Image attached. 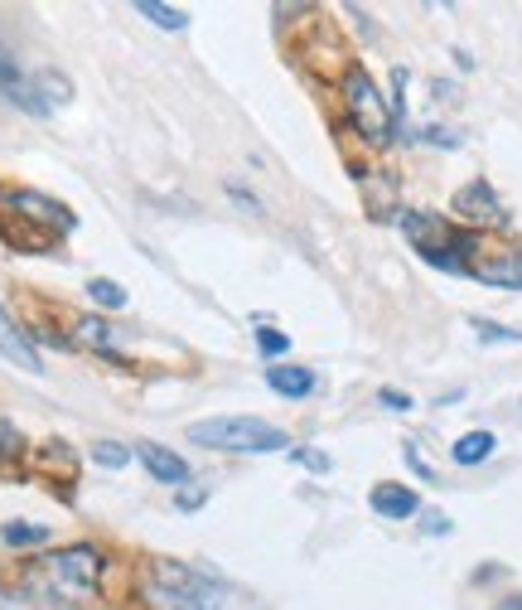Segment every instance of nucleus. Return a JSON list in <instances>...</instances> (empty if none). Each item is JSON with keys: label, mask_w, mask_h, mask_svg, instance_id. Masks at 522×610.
Listing matches in <instances>:
<instances>
[{"label": "nucleus", "mask_w": 522, "mask_h": 610, "mask_svg": "<svg viewBox=\"0 0 522 610\" xmlns=\"http://www.w3.org/2000/svg\"><path fill=\"white\" fill-rule=\"evenodd\" d=\"M73 335H78V344H88V349H98L106 364H122V354H116V329L106 325V321H98V315H83Z\"/></svg>", "instance_id": "obj_13"}, {"label": "nucleus", "mask_w": 522, "mask_h": 610, "mask_svg": "<svg viewBox=\"0 0 522 610\" xmlns=\"http://www.w3.org/2000/svg\"><path fill=\"white\" fill-rule=\"evenodd\" d=\"M454 218L464 223L470 233H479V228H503L508 223V209H503V199L493 194V184L489 180H470L464 190H454Z\"/></svg>", "instance_id": "obj_7"}, {"label": "nucleus", "mask_w": 522, "mask_h": 610, "mask_svg": "<svg viewBox=\"0 0 522 610\" xmlns=\"http://www.w3.org/2000/svg\"><path fill=\"white\" fill-rule=\"evenodd\" d=\"M151 606L155 610H257V601H247V591L227 587L223 577L190 562L151 567Z\"/></svg>", "instance_id": "obj_1"}, {"label": "nucleus", "mask_w": 522, "mask_h": 610, "mask_svg": "<svg viewBox=\"0 0 522 610\" xmlns=\"http://www.w3.org/2000/svg\"><path fill=\"white\" fill-rule=\"evenodd\" d=\"M0 359L24 368V374H44V364H39V349L24 335V325H16V315L0 305Z\"/></svg>", "instance_id": "obj_9"}, {"label": "nucleus", "mask_w": 522, "mask_h": 610, "mask_svg": "<svg viewBox=\"0 0 522 610\" xmlns=\"http://www.w3.org/2000/svg\"><path fill=\"white\" fill-rule=\"evenodd\" d=\"M464 276H474V282H484V286H493V291H522V247L474 243Z\"/></svg>", "instance_id": "obj_6"}, {"label": "nucleus", "mask_w": 522, "mask_h": 610, "mask_svg": "<svg viewBox=\"0 0 522 610\" xmlns=\"http://www.w3.org/2000/svg\"><path fill=\"white\" fill-rule=\"evenodd\" d=\"M141 466L151 470V480L160 485H190V460L184 456H174L170 446H160V441H141Z\"/></svg>", "instance_id": "obj_10"}, {"label": "nucleus", "mask_w": 522, "mask_h": 610, "mask_svg": "<svg viewBox=\"0 0 522 610\" xmlns=\"http://www.w3.org/2000/svg\"><path fill=\"white\" fill-rule=\"evenodd\" d=\"M136 16H145L151 24H160V30H184V24H190V16H184V10L160 6V0H141V6H136Z\"/></svg>", "instance_id": "obj_15"}, {"label": "nucleus", "mask_w": 522, "mask_h": 610, "mask_svg": "<svg viewBox=\"0 0 522 610\" xmlns=\"http://www.w3.org/2000/svg\"><path fill=\"white\" fill-rule=\"evenodd\" d=\"M0 538H6V548H39V542H49V528H39V523H6V528H0Z\"/></svg>", "instance_id": "obj_16"}, {"label": "nucleus", "mask_w": 522, "mask_h": 610, "mask_svg": "<svg viewBox=\"0 0 522 610\" xmlns=\"http://www.w3.org/2000/svg\"><path fill=\"white\" fill-rule=\"evenodd\" d=\"M344 112H348V126L358 131L368 145H387L397 131V116H392V102L378 92V83L364 73V69H348L344 73Z\"/></svg>", "instance_id": "obj_5"}, {"label": "nucleus", "mask_w": 522, "mask_h": 610, "mask_svg": "<svg viewBox=\"0 0 522 610\" xmlns=\"http://www.w3.org/2000/svg\"><path fill=\"white\" fill-rule=\"evenodd\" d=\"M98 577H102V552L92 542H78V548H63V552H49L24 572L30 591L49 596V601H88L98 591Z\"/></svg>", "instance_id": "obj_2"}, {"label": "nucleus", "mask_w": 522, "mask_h": 610, "mask_svg": "<svg viewBox=\"0 0 522 610\" xmlns=\"http://www.w3.org/2000/svg\"><path fill=\"white\" fill-rule=\"evenodd\" d=\"M378 403L387 407V413H411V407H417L401 388H382V393H378Z\"/></svg>", "instance_id": "obj_25"}, {"label": "nucleus", "mask_w": 522, "mask_h": 610, "mask_svg": "<svg viewBox=\"0 0 522 610\" xmlns=\"http://www.w3.org/2000/svg\"><path fill=\"white\" fill-rule=\"evenodd\" d=\"M34 88L44 92V108H59V102H69L73 98V83L63 73H39L34 78Z\"/></svg>", "instance_id": "obj_17"}, {"label": "nucleus", "mask_w": 522, "mask_h": 610, "mask_svg": "<svg viewBox=\"0 0 522 610\" xmlns=\"http://www.w3.org/2000/svg\"><path fill=\"white\" fill-rule=\"evenodd\" d=\"M431 88H436V98H440V102H450V98H454V88L446 83V78H436V83H431Z\"/></svg>", "instance_id": "obj_30"}, {"label": "nucleus", "mask_w": 522, "mask_h": 610, "mask_svg": "<svg viewBox=\"0 0 522 610\" xmlns=\"http://www.w3.org/2000/svg\"><path fill=\"white\" fill-rule=\"evenodd\" d=\"M401 456H407V466H411V470H417V475H421V480H431V485H436V470H431V466H426V456H421V450H417V441H407V446H401Z\"/></svg>", "instance_id": "obj_26"}, {"label": "nucleus", "mask_w": 522, "mask_h": 610, "mask_svg": "<svg viewBox=\"0 0 522 610\" xmlns=\"http://www.w3.org/2000/svg\"><path fill=\"white\" fill-rule=\"evenodd\" d=\"M20 450H24V441H20V431H16V427H10V421H6V417H0V466H6V460H16V456H20Z\"/></svg>", "instance_id": "obj_23"}, {"label": "nucleus", "mask_w": 522, "mask_h": 610, "mask_svg": "<svg viewBox=\"0 0 522 610\" xmlns=\"http://www.w3.org/2000/svg\"><path fill=\"white\" fill-rule=\"evenodd\" d=\"M493 450H499V436L479 427V431H464L460 441L450 446V456H454V466H484V460L493 456Z\"/></svg>", "instance_id": "obj_14"}, {"label": "nucleus", "mask_w": 522, "mask_h": 610, "mask_svg": "<svg viewBox=\"0 0 522 610\" xmlns=\"http://www.w3.org/2000/svg\"><path fill=\"white\" fill-rule=\"evenodd\" d=\"M397 223H401V233H407V243L417 247L431 267H440V272H464V267H470V252L479 243L474 233L450 228L446 218L426 214V209H401Z\"/></svg>", "instance_id": "obj_3"}, {"label": "nucleus", "mask_w": 522, "mask_h": 610, "mask_svg": "<svg viewBox=\"0 0 522 610\" xmlns=\"http://www.w3.org/2000/svg\"><path fill=\"white\" fill-rule=\"evenodd\" d=\"M266 383H272V393L296 397V403L315 393V374H310V368H300V364H272V368H266Z\"/></svg>", "instance_id": "obj_12"}, {"label": "nucleus", "mask_w": 522, "mask_h": 610, "mask_svg": "<svg viewBox=\"0 0 522 610\" xmlns=\"http://www.w3.org/2000/svg\"><path fill=\"white\" fill-rule=\"evenodd\" d=\"M257 349L266 354V359H276V354H286V349H290V339L280 335V329H266V325H257Z\"/></svg>", "instance_id": "obj_22"}, {"label": "nucleus", "mask_w": 522, "mask_h": 610, "mask_svg": "<svg viewBox=\"0 0 522 610\" xmlns=\"http://www.w3.org/2000/svg\"><path fill=\"white\" fill-rule=\"evenodd\" d=\"M24 83H30V78H24V73L16 69V63H10L6 54H0V88H6V98H10V92H20Z\"/></svg>", "instance_id": "obj_24"}, {"label": "nucleus", "mask_w": 522, "mask_h": 610, "mask_svg": "<svg viewBox=\"0 0 522 610\" xmlns=\"http://www.w3.org/2000/svg\"><path fill=\"white\" fill-rule=\"evenodd\" d=\"M204 499H208L204 489H190V495H184V489H180V499H174V504H180V509H190V514H194V509H204Z\"/></svg>", "instance_id": "obj_29"}, {"label": "nucleus", "mask_w": 522, "mask_h": 610, "mask_svg": "<svg viewBox=\"0 0 522 610\" xmlns=\"http://www.w3.org/2000/svg\"><path fill=\"white\" fill-rule=\"evenodd\" d=\"M92 460H98V466H106V470H122L126 460H131V450H126L122 441H98V446H92Z\"/></svg>", "instance_id": "obj_19"}, {"label": "nucleus", "mask_w": 522, "mask_h": 610, "mask_svg": "<svg viewBox=\"0 0 522 610\" xmlns=\"http://www.w3.org/2000/svg\"><path fill=\"white\" fill-rule=\"evenodd\" d=\"M190 441L208 450H237V456H276L290 446V436L262 417H208L190 427Z\"/></svg>", "instance_id": "obj_4"}, {"label": "nucleus", "mask_w": 522, "mask_h": 610, "mask_svg": "<svg viewBox=\"0 0 522 610\" xmlns=\"http://www.w3.org/2000/svg\"><path fill=\"white\" fill-rule=\"evenodd\" d=\"M421 528H426V533H436V538H440V533H450V519H446V514H436V509H431V514H426V519H421Z\"/></svg>", "instance_id": "obj_28"}, {"label": "nucleus", "mask_w": 522, "mask_h": 610, "mask_svg": "<svg viewBox=\"0 0 522 610\" xmlns=\"http://www.w3.org/2000/svg\"><path fill=\"white\" fill-rule=\"evenodd\" d=\"M290 456H296L305 470H329V456H325V450H310V446H305V450H290Z\"/></svg>", "instance_id": "obj_27"}, {"label": "nucleus", "mask_w": 522, "mask_h": 610, "mask_svg": "<svg viewBox=\"0 0 522 610\" xmlns=\"http://www.w3.org/2000/svg\"><path fill=\"white\" fill-rule=\"evenodd\" d=\"M417 136L426 145H440V151H460V145H464V136H454L450 126H426V131H417Z\"/></svg>", "instance_id": "obj_21"}, {"label": "nucleus", "mask_w": 522, "mask_h": 610, "mask_svg": "<svg viewBox=\"0 0 522 610\" xmlns=\"http://www.w3.org/2000/svg\"><path fill=\"white\" fill-rule=\"evenodd\" d=\"M6 204L10 214L24 218V223H39L44 233H69L73 228V214L63 204H53V199L34 194V190H6Z\"/></svg>", "instance_id": "obj_8"}, {"label": "nucleus", "mask_w": 522, "mask_h": 610, "mask_svg": "<svg viewBox=\"0 0 522 610\" xmlns=\"http://www.w3.org/2000/svg\"><path fill=\"white\" fill-rule=\"evenodd\" d=\"M474 325V335L484 339V344H518L522 339V329H503V325H493V321H470Z\"/></svg>", "instance_id": "obj_20"}, {"label": "nucleus", "mask_w": 522, "mask_h": 610, "mask_svg": "<svg viewBox=\"0 0 522 610\" xmlns=\"http://www.w3.org/2000/svg\"><path fill=\"white\" fill-rule=\"evenodd\" d=\"M88 296L102 305V311H122L126 305V291L116 286V282H106V276H98V282H88Z\"/></svg>", "instance_id": "obj_18"}, {"label": "nucleus", "mask_w": 522, "mask_h": 610, "mask_svg": "<svg viewBox=\"0 0 522 610\" xmlns=\"http://www.w3.org/2000/svg\"><path fill=\"white\" fill-rule=\"evenodd\" d=\"M493 610H522V596H508V601H499Z\"/></svg>", "instance_id": "obj_31"}, {"label": "nucleus", "mask_w": 522, "mask_h": 610, "mask_svg": "<svg viewBox=\"0 0 522 610\" xmlns=\"http://www.w3.org/2000/svg\"><path fill=\"white\" fill-rule=\"evenodd\" d=\"M368 504L378 509V519H392V523H401V519H411V514L421 509V499L411 495L407 485H378L368 495Z\"/></svg>", "instance_id": "obj_11"}]
</instances>
